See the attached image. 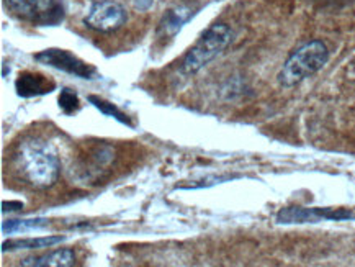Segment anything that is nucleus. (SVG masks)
Returning a JSON list of instances; mask_svg holds the SVG:
<instances>
[{
  "instance_id": "2",
  "label": "nucleus",
  "mask_w": 355,
  "mask_h": 267,
  "mask_svg": "<svg viewBox=\"0 0 355 267\" xmlns=\"http://www.w3.org/2000/svg\"><path fill=\"white\" fill-rule=\"evenodd\" d=\"M327 60H329V51L324 43L320 40L304 43L303 46L295 49L285 61V64L282 66L279 84L282 87H295L309 76L321 71L326 66Z\"/></svg>"
},
{
  "instance_id": "13",
  "label": "nucleus",
  "mask_w": 355,
  "mask_h": 267,
  "mask_svg": "<svg viewBox=\"0 0 355 267\" xmlns=\"http://www.w3.org/2000/svg\"><path fill=\"white\" fill-rule=\"evenodd\" d=\"M59 108L66 113V115H72L80 108V101L77 97V94L72 89H62L61 94H59Z\"/></svg>"
},
{
  "instance_id": "11",
  "label": "nucleus",
  "mask_w": 355,
  "mask_h": 267,
  "mask_svg": "<svg viewBox=\"0 0 355 267\" xmlns=\"http://www.w3.org/2000/svg\"><path fill=\"white\" fill-rule=\"evenodd\" d=\"M49 225L48 220L44 218H33V220H7L2 223V233L3 234H13V233H26L33 232V230H41Z\"/></svg>"
},
{
  "instance_id": "7",
  "label": "nucleus",
  "mask_w": 355,
  "mask_h": 267,
  "mask_svg": "<svg viewBox=\"0 0 355 267\" xmlns=\"http://www.w3.org/2000/svg\"><path fill=\"white\" fill-rule=\"evenodd\" d=\"M354 218V214L345 208H304L286 207L277 214V221L282 225L318 223V221H343Z\"/></svg>"
},
{
  "instance_id": "14",
  "label": "nucleus",
  "mask_w": 355,
  "mask_h": 267,
  "mask_svg": "<svg viewBox=\"0 0 355 267\" xmlns=\"http://www.w3.org/2000/svg\"><path fill=\"white\" fill-rule=\"evenodd\" d=\"M189 20V12L185 10H171L167 13V17L164 18L162 21V28H166V31L169 35H175L177 31L182 28V25Z\"/></svg>"
},
{
  "instance_id": "1",
  "label": "nucleus",
  "mask_w": 355,
  "mask_h": 267,
  "mask_svg": "<svg viewBox=\"0 0 355 267\" xmlns=\"http://www.w3.org/2000/svg\"><path fill=\"white\" fill-rule=\"evenodd\" d=\"M17 174L33 189H49L56 184L61 173V161L48 144L26 141L13 157Z\"/></svg>"
},
{
  "instance_id": "4",
  "label": "nucleus",
  "mask_w": 355,
  "mask_h": 267,
  "mask_svg": "<svg viewBox=\"0 0 355 267\" xmlns=\"http://www.w3.org/2000/svg\"><path fill=\"white\" fill-rule=\"evenodd\" d=\"M6 3L15 15L36 25H56L64 15L56 0H6Z\"/></svg>"
},
{
  "instance_id": "8",
  "label": "nucleus",
  "mask_w": 355,
  "mask_h": 267,
  "mask_svg": "<svg viewBox=\"0 0 355 267\" xmlns=\"http://www.w3.org/2000/svg\"><path fill=\"white\" fill-rule=\"evenodd\" d=\"M56 84L46 76L38 74V72H21L15 80V90L18 97L31 98L53 92Z\"/></svg>"
},
{
  "instance_id": "15",
  "label": "nucleus",
  "mask_w": 355,
  "mask_h": 267,
  "mask_svg": "<svg viewBox=\"0 0 355 267\" xmlns=\"http://www.w3.org/2000/svg\"><path fill=\"white\" fill-rule=\"evenodd\" d=\"M24 208V203L21 202H3L2 203V212L7 214V212H17Z\"/></svg>"
},
{
  "instance_id": "6",
  "label": "nucleus",
  "mask_w": 355,
  "mask_h": 267,
  "mask_svg": "<svg viewBox=\"0 0 355 267\" xmlns=\"http://www.w3.org/2000/svg\"><path fill=\"white\" fill-rule=\"evenodd\" d=\"M35 60L41 62V64L54 67V69L62 71L66 74L76 76V78L80 79H94V76L97 74V69L92 64H87L85 61L79 60L76 54L66 51V49H44V51L35 54Z\"/></svg>"
},
{
  "instance_id": "5",
  "label": "nucleus",
  "mask_w": 355,
  "mask_h": 267,
  "mask_svg": "<svg viewBox=\"0 0 355 267\" xmlns=\"http://www.w3.org/2000/svg\"><path fill=\"white\" fill-rule=\"evenodd\" d=\"M126 21V10L113 0H100L89 8L84 25L98 33H112L121 28Z\"/></svg>"
},
{
  "instance_id": "3",
  "label": "nucleus",
  "mask_w": 355,
  "mask_h": 267,
  "mask_svg": "<svg viewBox=\"0 0 355 267\" xmlns=\"http://www.w3.org/2000/svg\"><path fill=\"white\" fill-rule=\"evenodd\" d=\"M233 40V31L226 24H216L202 35V38L189 49L182 61V71L185 74H195L203 69L208 62L225 51Z\"/></svg>"
},
{
  "instance_id": "10",
  "label": "nucleus",
  "mask_w": 355,
  "mask_h": 267,
  "mask_svg": "<svg viewBox=\"0 0 355 267\" xmlns=\"http://www.w3.org/2000/svg\"><path fill=\"white\" fill-rule=\"evenodd\" d=\"M64 236H43V238H25V239H7L2 243V251H21V250H43L54 244L64 241Z\"/></svg>"
},
{
  "instance_id": "9",
  "label": "nucleus",
  "mask_w": 355,
  "mask_h": 267,
  "mask_svg": "<svg viewBox=\"0 0 355 267\" xmlns=\"http://www.w3.org/2000/svg\"><path fill=\"white\" fill-rule=\"evenodd\" d=\"M76 264V252L72 250H56L43 256L26 257L21 261L25 267H71Z\"/></svg>"
},
{
  "instance_id": "12",
  "label": "nucleus",
  "mask_w": 355,
  "mask_h": 267,
  "mask_svg": "<svg viewBox=\"0 0 355 267\" xmlns=\"http://www.w3.org/2000/svg\"><path fill=\"white\" fill-rule=\"evenodd\" d=\"M89 102L92 103L97 110L102 112L103 115L110 117V119H115L116 121H120L121 125H126V126H130V128H133V123H131L128 115H126V113H123L120 108L115 105V103L103 101V98L97 97V95H89Z\"/></svg>"
}]
</instances>
